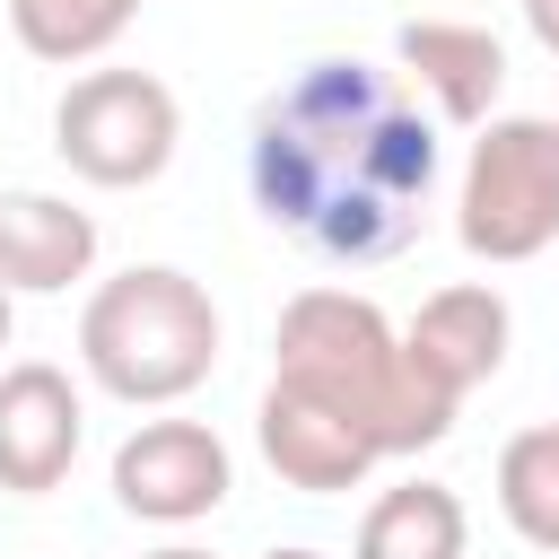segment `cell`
I'll list each match as a JSON object with an SVG mask.
<instances>
[{
	"label": "cell",
	"instance_id": "cell-9",
	"mask_svg": "<svg viewBox=\"0 0 559 559\" xmlns=\"http://www.w3.org/2000/svg\"><path fill=\"white\" fill-rule=\"evenodd\" d=\"M507 341H515V314L489 280H454L437 297H419V314L402 323V349L411 367L463 411V393H480L498 367H507Z\"/></svg>",
	"mask_w": 559,
	"mask_h": 559
},
{
	"label": "cell",
	"instance_id": "cell-3",
	"mask_svg": "<svg viewBox=\"0 0 559 559\" xmlns=\"http://www.w3.org/2000/svg\"><path fill=\"white\" fill-rule=\"evenodd\" d=\"M79 367L114 402H131V411H166V402L201 393L210 367H218V306H210V288L192 271H175V262L114 271L87 297V314H79Z\"/></svg>",
	"mask_w": 559,
	"mask_h": 559
},
{
	"label": "cell",
	"instance_id": "cell-11",
	"mask_svg": "<svg viewBox=\"0 0 559 559\" xmlns=\"http://www.w3.org/2000/svg\"><path fill=\"white\" fill-rule=\"evenodd\" d=\"M96 271V218L61 192H0V288L9 297H61Z\"/></svg>",
	"mask_w": 559,
	"mask_h": 559
},
{
	"label": "cell",
	"instance_id": "cell-7",
	"mask_svg": "<svg viewBox=\"0 0 559 559\" xmlns=\"http://www.w3.org/2000/svg\"><path fill=\"white\" fill-rule=\"evenodd\" d=\"M253 437H262V463L288 480V489H306V498H341V489H358L376 463H384V445L341 411V402H323V393H306V384H262V411H253Z\"/></svg>",
	"mask_w": 559,
	"mask_h": 559
},
{
	"label": "cell",
	"instance_id": "cell-10",
	"mask_svg": "<svg viewBox=\"0 0 559 559\" xmlns=\"http://www.w3.org/2000/svg\"><path fill=\"white\" fill-rule=\"evenodd\" d=\"M393 61H402V79L437 105V122H463V131L498 122L507 44H498L489 26H472V17H411V26L393 35Z\"/></svg>",
	"mask_w": 559,
	"mask_h": 559
},
{
	"label": "cell",
	"instance_id": "cell-14",
	"mask_svg": "<svg viewBox=\"0 0 559 559\" xmlns=\"http://www.w3.org/2000/svg\"><path fill=\"white\" fill-rule=\"evenodd\" d=\"M498 515L533 550H559V419H533V428L507 437V454H498Z\"/></svg>",
	"mask_w": 559,
	"mask_h": 559
},
{
	"label": "cell",
	"instance_id": "cell-17",
	"mask_svg": "<svg viewBox=\"0 0 559 559\" xmlns=\"http://www.w3.org/2000/svg\"><path fill=\"white\" fill-rule=\"evenodd\" d=\"M9 332H17V297L0 288V349H9Z\"/></svg>",
	"mask_w": 559,
	"mask_h": 559
},
{
	"label": "cell",
	"instance_id": "cell-2",
	"mask_svg": "<svg viewBox=\"0 0 559 559\" xmlns=\"http://www.w3.org/2000/svg\"><path fill=\"white\" fill-rule=\"evenodd\" d=\"M271 376L341 402V411L384 445V463H393V454H428V445L454 428V402L411 367L402 332H393L384 306L358 297V288H297V297L280 306V332H271Z\"/></svg>",
	"mask_w": 559,
	"mask_h": 559
},
{
	"label": "cell",
	"instance_id": "cell-8",
	"mask_svg": "<svg viewBox=\"0 0 559 559\" xmlns=\"http://www.w3.org/2000/svg\"><path fill=\"white\" fill-rule=\"evenodd\" d=\"M79 437H87V402L52 358L0 367V489H17V498L61 489L79 463Z\"/></svg>",
	"mask_w": 559,
	"mask_h": 559
},
{
	"label": "cell",
	"instance_id": "cell-13",
	"mask_svg": "<svg viewBox=\"0 0 559 559\" xmlns=\"http://www.w3.org/2000/svg\"><path fill=\"white\" fill-rule=\"evenodd\" d=\"M140 9H148V0H9V26H17V44H26L35 61L79 70V61L114 52Z\"/></svg>",
	"mask_w": 559,
	"mask_h": 559
},
{
	"label": "cell",
	"instance_id": "cell-1",
	"mask_svg": "<svg viewBox=\"0 0 559 559\" xmlns=\"http://www.w3.org/2000/svg\"><path fill=\"white\" fill-rule=\"evenodd\" d=\"M253 210L323 262H393L437 192V122L376 61H306L245 140Z\"/></svg>",
	"mask_w": 559,
	"mask_h": 559
},
{
	"label": "cell",
	"instance_id": "cell-18",
	"mask_svg": "<svg viewBox=\"0 0 559 559\" xmlns=\"http://www.w3.org/2000/svg\"><path fill=\"white\" fill-rule=\"evenodd\" d=\"M262 559H323V550H306V542H280V550H262Z\"/></svg>",
	"mask_w": 559,
	"mask_h": 559
},
{
	"label": "cell",
	"instance_id": "cell-6",
	"mask_svg": "<svg viewBox=\"0 0 559 559\" xmlns=\"http://www.w3.org/2000/svg\"><path fill=\"white\" fill-rule=\"evenodd\" d=\"M227 489L236 463L210 419H140L114 445V498L140 524H201L210 507H227Z\"/></svg>",
	"mask_w": 559,
	"mask_h": 559
},
{
	"label": "cell",
	"instance_id": "cell-16",
	"mask_svg": "<svg viewBox=\"0 0 559 559\" xmlns=\"http://www.w3.org/2000/svg\"><path fill=\"white\" fill-rule=\"evenodd\" d=\"M140 559H210L201 542H157V550H140Z\"/></svg>",
	"mask_w": 559,
	"mask_h": 559
},
{
	"label": "cell",
	"instance_id": "cell-4",
	"mask_svg": "<svg viewBox=\"0 0 559 559\" xmlns=\"http://www.w3.org/2000/svg\"><path fill=\"white\" fill-rule=\"evenodd\" d=\"M454 236L472 262H533L559 245V114L480 122L454 192Z\"/></svg>",
	"mask_w": 559,
	"mask_h": 559
},
{
	"label": "cell",
	"instance_id": "cell-5",
	"mask_svg": "<svg viewBox=\"0 0 559 559\" xmlns=\"http://www.w3.org/2000/svg\"><path fill=\"white\" fill-rule=\"evenodd\" d=\"M175 140H183V105L157 70H87L52 105V148L96 192L157 183L175 166Z\"/></svg>",
	"mask_w": 559,
	"mask_h": 559
},
{
	"label": "cell",
	"instance_id": "cell-15",
	"mask_svg": "<svg viewBox=\"0 0 559 559\" xmlns=\"http://www.w3.org/2000/svg\"><path fill=\"white\" fill-rule=\"evenodd\" d=\"M524 26H533V44L559 61V0H524Z\"/></svg>",
	"mask_w": 559,
	"mask_h": 559
},
{
	"label": "cell",
	"instance_id": "cell-12",
	"mask_svg": "<svg viewBox=\"0 0 559 559\" xmlns=\"http://www.w3.org/2000/svg\"><path fill=\"white\" fill-rule=\"evenodd\" d=\"M472 550V515L445 480H402L358 515L349 559H463Z\"/></svg>",
	"mask_w": 559,
	"mask_h": 559
}]
</instances>
